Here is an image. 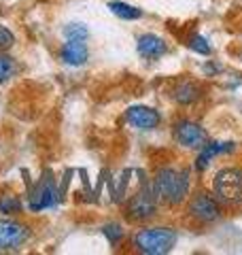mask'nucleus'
Returning a JSON list of instances; mask_svg holds the SVG:
<instances>
[{
    "label": "nucleus",
    "instance_id": "2eb2a0df",
    "mask_svg": "<svg viewBox=\"0 0 242 255\" xmlns=\"http://www.w3.org/2000/svg\"><path fill=\"white\" fill-rule=\"evenodd\" d=\"M64 34H66L68 41H85L90 32H87L85 23H68V26L64 28Z\"/></svg>",
    "mask_w": 242,
    "mask_h": 255
},
{
    "label": "nucleus",
    "instance_id": "f257e3e1",
    "mask_svg": "<svg viewBox=\"0 0 242 255\" xmlns=\"http://www.w3.org/2000/svg\"><path fill=\"white\" fill-rule=\"evenodd\" d=\"M153 191L155 198L164 200L166 204H181L189 191V172L176 168H159L153 181Z\"/></svg>",
    "mask_w": 242,
    "mask_h": 255
},
{
    "label": "nucleus",
    "instance_id": "f8f14e48",
    "mask_svg": "<svg viewBox=\"0 0 242 255\" xmlns=\"http://www.w3.org/2000/svg\"><path fill=\"white\" fill-rule=\"evenodd\" d=\"M60 55L70 66H81V64H85L87 58H90V51H87V45L83 41H68L62 47Z\"/></svg>",
    "mask_w": 242,
    "mask_h": 255
},
{
    "label": "nucleus",
    "instance_id": "dca6fc26",
    "mask_svg": "<svg viewBox=\"0 0 242 255\" xmlns=\"http://www.w3.org/2000/svg\"><path fill=\"white\" fill-rule=\"evenodd\" d=\"M189 49H193L196 53H200V55H211V45H208V41L204 36H200V34H193L191 38H189Z\"/></svg>",
    "mask_w": 242,
    "mask_h": 255
},
{
    "label": "nucleus",
    "instance_id": "0eeeda50",
    "mask_svg": "<svg viewBox=\"0 0 242 255\" xmlns=\"http://www.w3.org/2000/svg\"><path fill=\"white\" fill-rule=\"evenodd\" d=\"M155 215V191L147 183H142L140 191L132 198L130 202V217L132 219H149Z\"/></svg>",
    "mask_w": 242,
    "mask_h": 255
},
{
    "label": "nucleus",
    "instance_id": "4468645a",
    "mask_svg": "<svg viewBox=\"0 0 242 255\" xmlns=\"http://www.w3.org/2000/svg\"><path fill=\"white\" fill-rule=\"evenodd\" d=\"M109 9H111V13H115L117 17H121V19H140L142 17L140 9H136V6L127 4V2H119V0L109 2Z\"/></svg>",
    "mask_w": 242,
    "mask_h": 255
},
{
    "label": "nucleus",
    "instance_id": "f03ea898",
    "mask_svg": "<svg viewBox=\"0 0 242 255\" xmlns=\"http://www.w3.org/2000/svg\"><path fill=\"white\" fill-rule=\"evenodd\" d=\"M179 241V234L172 228H144L134 236V247L144 255L170 253Z\"/></svg>",
    "mask_w": 242,
    "mask_h": 255
},
{
    "label": "nucleus",
    "instance_id": "a211bd4d",
    "mask_svg": "<svg viewBox=\"0 0 242 255\" xmlns=\"http://www.w3.org/2000/svg\"><path fill=\"white\" fill-rule=\"evenodd\" d=\"M13 73H15V62L9 55H0V83H4Z\"/></svg>",
    "mask_w": 242,
    "mask_h": 255
},
{
    "label": "nucleus",
    "instance_id": "6ab92c4d",
    "mask_svg": "<svg viewBox=\"0 0 242 255\" xmlns=\"http://www.w3.org/2000/svg\"><path fill=\"white\" fill-rule=\"evenodd\" d=\"M104 234H107L111 245H117L121 241V236H123V230H121L119 223H109V226H104Z\"/></svg>",
    "mask_w": 242,
    "mask_h": 255
},
{
    "label": "nucleus",
    "instance_id": "1a4fd4ad",
    "mask_svg": "<svg viewBox=\"0 0 242 255\" xmlns=\"http://www.w3.org/2000/svg\"><path fill=\"white\" fill-rule=\"evenodd\" d=\"M127 124L136 130H153L161 122V115L151 107H130L125 111Z\"/></svg>",
    "mask_w": 242,
    "mask_h": 255
},
{
    "label": "nucleus",
    "instance_id": "9b49d317",
    "mask_svg": "<svg viewBox=\"0 0 242 255\" xmlns=\"http://www.w3.org/2000/svg\"><path fill=\"white\" fill-rule=\"evenodd\" d=\"M168 51V45L164 38L157 34H142L138 36V53L147 60H157Z\"/></svg>",
    "mask_w": 242,
    "mask_h": 255
},
{
    "label": "nucleus",
    "instance_id": "9d476101",
    "mask_svg": "<svg viewBox=\"0 0 242 255\" xmlns=\"http://www.w3.org/2000/svg\"><path fill=\"white\" fill-rule=\"evenodd\" d=\"M236 149L234 142H206L204 147L200 149V155L196 157V170H206L208 164H211V159L215 155H223V153H232V151Z\"/></svg>",
    "mask_w": 242,
    "mask_h": 255
},
{
    "label": "nucleus",
    "instance_id": "20e7f679",
    "mask_svg": "<svg viewBox=\"0 0 242 255\" xmlns=\"http://www.w3.org/2000/svg\"><path fill=\"white\" fill-rule=\"evenodd\" d=\"M58 200V189H55V179L53 174L47 170L45 177L36 183V187L30 191V211H43V209H49V206L55 204Z\"/></svg>",
    "mask_w": 242,
    "mask_h": 255
},
{
    "label": "nucleus",
    "instance_id": "f3484780",
    "mask_svg": "<svg viewBox=\"0 0 242 255\" xmlns=\"http://www.w3.org/2000/svg\"><path fill=\"white\" fill-rule=\"evenodd\" d=\"M19 211H21V202L15 196H4L2 200H0V213L15 215V213H19Z\"/></svg>",
    "mask_w": 242,
    "mask_h": 255
},
{
    "label": "nucleus",
    "instance_id": "6e6552de",
    "mask_svg": "<svg viewBox=\"0 0 242 255\" xmlns=\"http://www.w3.org/2000/svg\"><path fill=\"white\" fill-rule=\"evenodd\" d=\"M189 215L193 219L198 221H215L217 217H219V206H217V200L213 196L204 194V191H200V194H196L191 198L189 202Z\"/></svg>",
    "mask_w": 242,
    "mask_h": 255
},
{
    "label": "nucleus",
    "instance_id": "7ed1b4c3",
    "mask_svg": "<svg viewBox=\"0 0 242 255\" xmlns=\"http://www.w3.org/2000/svg\"><path fill=\"white\" fill-rule=\"evenodd\" d=\"M213 189L225 202H234V204L242 202V168H238V166L221 168L215 174Z\"/></svg>",
    "mask_w": 242,
    "mask_h": 255
},
{
    "label": "nucleus",
    "instance_id": "423d86ee",
    "mask_svg": "<svg viewBox=\"0 0 242 255\" xmlns=\"http://www.w3.org/2000/svg\"><path fill=\"white\" fill-rule=\"evenodd\" d=\"M28 241V228L11 219H0V251L19 249Z\"/></svg>",
    "mask_w": 242,
    "mask_h": 255
},
{
    "label": "nucleus",
    "instance_id": "ddd939ff",
    "mask_svg": "<svg viewBox=\"0 0 242 255\" xmlns=\"http://www.w3.org/2000/svg\"><path fill=\"white\" fill-rule=\"evenodd\" d=\"M174 100L179 102V105H193L198 98H200V90H198V85L196 83H191V81H181L179 85L174 87Z\"/></svg>",
    "mask_w": 242,
    "mask_h": 255
},
{
    "label": "nucleus",
    "instance_id": "aec40b11",
    "mask_svg": "<svg viewBox=\"0 0 242 255\" xmlns=\"http://www.w3.org/2000/svg\"><path fill=\"white\" fill-rule=\"evenodd\" d=\"M15 43V36H13V32L6 28V26H0V51H6V49H11Z\"/></svg>",
    "mask_w": 242,
    "mask_h": 255
},
{
    "label": "nucleus",
    "instance_id": "39448f33",
    "mask_svg": "<svg viewBox=\"0 0 242 255\" xmlns=\"http://www.w3.org/2000/svg\"><path fill=\"white\" fill-rule=\"evenodd\" d=\"M174 138L179 145L187 147V149H202L208 142V134L200 124L183 119V122L174 126Z\"/></svg>",
    "mask_w": 242,
    "mask_h": 255
}]
</instances>
